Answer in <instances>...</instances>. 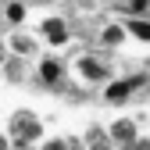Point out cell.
<instances>
[{
  "mask_svg": "<svg viewBox=\"0 0 150 150\" xmlns=\"http://www.w3.org/2000/svg\"><path fill=\"white\" fill-rule=\"evenodd\" d=\"M4 18H7L11 29H25V22H29V4H25V0H7Z\"/></svg>",
  "mask_w": 150,
  "mask_h": 150,
  "instance_id": "12",
  "label": "cell"
},
{
  "mask_svg": "<svg viewBox=\"0 0 150 150\" xmlns=\"http://www.w3.org/2000/svg\"><path fill=\"white\" fill-rule=\"evenodd\" d=\"M4 43H7L11 57H22V61H36L43 54V43H40V36H36L32 29H11L4 36Z\"/></svg>",
  "mask_w": 150,
  "mask_h": 150,
  "instance_id": "4",
  "label": "cell"
},
{
  "mask_svg": "<svg viewBox=\"0 0 150 150\" xmlns=\"http://www.w3.org/2000/svg\"><path fill=\"white\" fill-rule=\"evenodd\" d=\"M125 150H150V139H146V136H139L132 146H125Z\"/></svg>",
  "mask_w": 150,
  "mask_h": 150,
  "instance_id": "14",
  "label": "cell"
},
{
  "mask_svg": "<svg viewBox=\"0 0 150 150\" xmlns=\"http://www.w3.org/2000/svg\"><path fill=\"white\" fill-rule=\"evenodd\" d=\"M97 43H100L104 50H122V47L129 43V32H125V25H122V18H115V22H104V25H100Z\"/></svg>",
  "mask_w": 150,
  "mask_h": 150,
  "instance_id": "8",
  "label": "cell"
},
{
  "mask_svg": "<svg viewBox=\"0 0 150 150\" xmlns=\"http://www.w3.org/2000/svg\"><path fill=\"white\" fill-rule=\"evenodd\" d=\"M129 14H150V0H129Z\"/></svg>",
  "mask_w": 150,
  "mask_h": 150,
  "instance_id": "13",
  "label": "cell"
},
{
  "mask_svg": "<svg viewBox=\"0 0 150 150\" xmlns=\"http://www.w3.org/2000/svg\"><path fill=\"white\" fill-rule=\"evenodd\" d=\"M29 4H50V0H29Z\"/></svg>",
  "mask_w": 150,
  "mask_h": 150,
  "instance_id": "17",
  "label": "cell"
},
{
  "mask_svg": "<svg viewBox=\"0 0 150 150\" xmlns=\"http://www.w3.org/2000/svg\"><path fill=\"white\" fill-rule=\"evenodd\" d=\"M122 25H125V32H129V40L150 43V18H146V14H129V18H122Z\"/></svg>",
  "mask_w": 150,
  "mask_h": 150,
  "instance_id": "9",
  "label": "cell"
},
{
  "mask_svg": "<svg viewBox=\"0 0 150 150\" xmlns=\"http://www.w3.org/2000/svg\"><path fill=\"white\" fill-rule=\"evenodd\" d=\"M36 150H82V139L79 136H43L36 143Z\"/></svg>",
  "mask_w": 150,
  "mask_h": 150,
  "instance_id": "10",
  "label": "cell"
},
{
  "mask_svg": "<svg viewBox=\"0 0 150 150\" xmlns=\"http://www.w3.org/2000/svg\"><path fill=\"white\" fill-rule=\"evenodd\" d=\"M68 71H71L82 86H104V82H111V79H115L111 64L100 57V54H79V57L68 64Z\"/></svg>",
  "mask_w": 150,
  "mask_h": 150,
  "instance_id": "2",
  "label": "cell"
},
{
  "mask_svg": "<svg viewBox=\"0 0 150 150\" xmlns=\"http://www.w3.org/2000/svg\"><path fill=\"white\" fill-rule=\"evenodd\" d=\"M150 79L139 71V75H122V79H111L104 82V104H125L129 97H132L136 89H143Z\"/></svg>",
  "mask_w": 150,
  "mask_h": 150,
  "instance_id": "6",
  "label": "cell"
},
{
  "mask_svg": "<svg viewBox=\"0 0 150 150\" xmlns=\"http://www.w3.org/2000/svg\"><path fill=\"white\" fill-rule=\"evenodd\" d=\"M107 129V139H111V146L115 150H125V146H132L143 132H139V125H136V118H129V115H118L111 125H104Z\"/></svg>",
  "mask_w": 150,
  "mask_h": 150,
  "instance_id": "7",
  "label": "cell"
},
{
  "mask_svg": "<svg viewBox=\"0 0 150 150\" xmlns=\"http://www.w3.org/2000/svg\"><path fill=\"white\" fill-rule=\"evenodd\" d=\"M36 79H40L43 86H61L64 79H68V61L61 57V54H40V57H36Z\"/></svg>",
  "mask_w": 150,
  "mask_h": 150,
  "instance_id": "5",
  "label": "cell"
},
{
  "mask_svg": "<svg viewBox=\"0 0 150 150\" xmlns=\"http://www.w3.org/2000/svg\"><path fill=\"white\" fill-rule=\"evenodd\" d=\"M0 150H11V139H7V132L0 129Z\"/></svg>",
  "mask_w": 150,
  "mask_h": 150,
  "instance_id": "16",
  "label": "cell"
},
{
  "mask_svg": "<svg viewBox=\"0 0 150 150\" xmlns=\"http://www.w3.org/2000/svg\"><path fill=\"white\" fill-rule=\"evenodd\" d=\"M32 32L40 36V43H43L47 50H64V47L71 43V29H68V22H64L61 14H43L40 22H36Z\"/></svg>",
  "mask_w": 150,
  "mask_h": 150,
  "instance_id": "3",
  "label": "cell"
},
{
  "mask_svg": "<svg viewBox=\"0 0 150 150\" xmlns=\"http://www.w3.org/2000/svg\"><path fill=\"white\" fill-rule=\"evenodd\" d=\"M7 57H11V54H7V43L0 40V68H4V61H7Z\"/></svg>",
  "mask_w": 150,
  "mask_h": 150,
  "instance_id": "15",
  "label": "cell"
},
{
  "mask_svg": "<svg viewBox=\"0 0 150 150\" xmlns=\"http://www.w3.org/2000/svg\"><path fill=\"white\" fill-rule=\"evenodd\" d=\"M4 132L11 139V150H36V143H40L47 132H43V122L36 111L29 107H18L7 115V125H4Z\"/></svg>",
  "mask_w": 150,
  "mask_h": 150,
  "instance_id": "1",
  "label": "cell"
},
{
  "mask_svg": "<svg viewBox=\"0 0 150 150\" xmlns=\"http://www.w3.org/2000/svg\"><path fill=\"white\" fill-rule=\"evenodd\" d=\"M29 64H32V61H22V57H7V61H4V68H0V75H4L7 82H25L29 75H32V71H29Z\"/></svg>",
  "mask_w": 150,
  "mask_h": 150,
  "instance_id": "11",
  "label": "cell"
}]
</instances>
